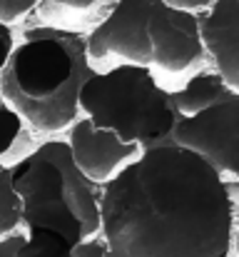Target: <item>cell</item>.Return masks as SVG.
Instances as JSON below:
<instances>
[{
	"mask_svg": "<svg viewBox=\"0 0 239 257\" xmlns=\"http://www.w3.org/2000/svg\"><path fill=\"white\" fill-rule=\"evenodd\" d=\"M162 0H117L110 15L87 33V60L100 65H142L150 68L147 23Z\"/></svg>",
	"mask_w": 239,
	"mask_h": 257,
	"instance_id": "obj_5",
	"label": "cell"
},
{
	"mask_svg": "<svg viewBox=\"0 0 239 257\" xmlns=\"http://www.w3.org/2000/svg\"><path fill=\"white\" fill-rule=\"evenodd\" d=\"M174 143L204 158L224 182H239V92L182 120Z\"/></svg>",
	"mask_w": 239,
	"mask_h": 257,
	"instance_id": "obj_6",
	"label": "cell"
},
{
	"mask_svg": "<svg viewBox=\"0 0 239 257\" xmlns=\"http://www.w3.org/2000/svg\"><path fill=\"white\" fill-rule=\"evenodd\" d=\"M162 3H167L169 8H177V10H189V13H204L214 0H162Z\"/></svg>",
	"mask_w": 239,
	"mask_h": 257,
	"instance_id": "obj_17",
	"label": "cell"
},
{
	"mask_svg": "<svg viewBox=\"0 0 239 257\" xmlns=\"http://www.w3.org/2000/svg\"><path fill=\"white\" fill-rule=\"evenodd\" d=\"M25 227L15 257H73L100 235V190L78 170L68 143L48 140L10 168Z\"/></svg>",
	"mask_w": 239,
	"mask_h": 257,
	"instance_id": "obj_2",
	"label": "cell"
},
{
	"mask_svg": "<svg viewBox=\"0 0 239 257\" xmlns=\"http://www.w3.org/2000/svg\"><path fill=\"white\" fill-rule=\"evenodd\" d=\"M80 112L92 125L115 133L142 153L172 145L174 130L182 122L169 90L142 65L97 70L80 90Z\"/></svg>",
	"mask_w": 239,
	"mask_h": 257,
	"instance_id": "obj_4",
	"label": "cell"
},
{
	"mask_svg": "<svg viewBox=\"0 0 239 257\" xmlns=\"http://www.w3.org/2000/svg\"><path fill=\"white\" fill-rule=\"evenodd\" d=\"M20 133H23L20 115L0 97V155H5L15 145V140H18Z\"/></svg>",
	"mask_w": 239,
	"mask_h": 257,
	"instance_id": "obj_13",
	"label": "cell"
},
{
	"mask_svg": "<svg viewBox=\"0 0 239 257\" xmlns=\"http://www.w3.org/2000/svg\"><path fill=\"white\" fill-rule=\"evenodd\" d=\"M100 235L105 257H227L234 207L219 172L172 143L102 185Z\"/></svg>",
	"mask_w": 239,
	"mask_h": 257,
	"instance_id": "obj_1",
	"label": "cell"
},
{
	"mask_svg": "<svg viewBox=\"0 0 239 257\" xmlns=\"http://www.w3.org/2000/svg\"><path fill=\"white\" fill-rule=\"evenodd\" d=\"M229 95H232V90L227 87V83L222 80V75L217 70H199L179 90L169 92L172 105L182 115V120L194 117V115L214 107L217 102H222Z\"/></svg>",
	"mask_w": 239,
	"mask_h": 257,
	"instance_id": "obj_11",
	"label": "cell"
},
{
	"mask_svg": "<svg viewBox=\"0 0 239 257\" xmlns=\"http://www.w3.org/2000/svg\"><path fill=\"white\" fill-rule=\"evenodd\" d=\"M68 148L78 170L97 187L107 185L115 175H120L142 155L137 145L122 143L115 133L92 125L87 117H78L70 125Z\"/></svg>",
	"mask_w": 239,
	"mask_h": 257,
	"instance_id": "obj_8",
	"label": "cell"
},
{
	"mask_svg": "<svg viewBox=\"0 0 239 257\" xmlns=\"http://www.w3.org/2000/svg\"><path fill=\"white\" fill-rule=\"evenodd\" d=\"M35 5H38V0H0V23L10 25V23L25 18L28 13H33Z\"/></svg>",
	"mask_w": 239,
	"mask_h": 257,
	"instance_id": "obj_15",
	"label": "cell"
},
{
	"mask_svg": "<svg viewBox=\"0 0 239 257\" xmlns=\"http://www.w3.org/2000/svg\"><path fill=\"white\" fill-rule=\"evenodd\" d=\"M13 48H15L13 30H10V25L0 23V70H3V68H5V63L10 60V55H13Z\"/></svg>",
	"mask_w": 239,
	"mask_h": 257,
	"instance_id": "obj_16",
	"label": "cell"
},
{
	"mask_svg": "<svg viewBox=\"0 0 239 257\" xmlns=\"http://www.w3.org/2000/svg\"><path fill=\"white\" fill-rule=\"evenodd\" d=\"M204 53L232 92H239V0H214L199 13Z\"/></svg>",
	"mask_w": 239,
	"mask_h": 257,
	"instance_id": "obj_9",
	"label": "cell"
},
{
	"mask_svg": "<svg viewBox=\"0 0 239 257\" xmlns=\"http://www.w3.org/2000/svg\"><path fill=\"white\" fill-rule=\"evenodd\" d=\"M117 0H38L33 8L40 28L87 35L115 8Z\"/></svg>",
	"mask_w": 239,
	"mask_h": 257,
	"instance_id": "obj_10",
	"label": "cell"
},
{
	"mask_svg": "<svg viewBox=\"0 0 239 257\" xmlns=\"http://www.w3.org/2000/svg\"><path fill=\"white\" fill-rule=\"evenodd\" d=\"M150 70L152 73H184L207 53L199 33V15L159 3L147 23Z\"/></svg>",
	"mask_w": 239,
	"mask_h": 257,
	"instance_id": "obj_7",
	"label": "cell"
},
{
	"mask_svg": "<svg viewBox=\"0 0 239 257\" xmlns=\"http://www.w3.org/2000/svg\"><path fill=\"white\" fill-rule=\"evenodd\" d=\"M232 245H234V250H237V255H239V230H237V235L232 237Z\"/></svg>",
	"mask_w": 239,
	"mask_h": 257,
	"instance_id": "obj_19",
	"label": "cell"
},
{
	"mask_svg": "<svg viewBox=\"0 0 239 257\" xmlns=\"http://www.w3.org/2000/svg\"><path fill=\"white\" fill-rule=\"evenodd\" d=\"M224 187H227V197H229L232 207H237L239 205V182H224Z\"/></svg>",
	"mask_w": 239,
	"mask_h": 257,
	"instance_id": "obj_18",
	"label": "cell"
},
{
	"mask_svg": "<svg viewBox=\"0 0 239 257\" xmlns=\"http://www.w3.org/2000/svg\"><path fill=\"white\" fill-rule=\"evenodd\" d=\"M20 240H23V232H13L10 237L0 240V257H15V250H18ZM73 257H105L102 240H100V237H92V240L82 242Z\"/></svg>",
	"mask_w": 239,
	"mask_h": 257,
	"instance_id": "obj_14",
	"label": "cell"
},
{
	"mask_svg": "<svg viewBox=\"0 0 239 257\" xmlns=\"http://www.w3.org/2000/svg\"><path fill=\"white\" fill-rule=\"evenodd\" d=\"M20 225V197L13 190L10 168L0 165V240L18 232Z\"/></svg>",
	"mask_w": 239,
	"mask_h": 257,
	"instance_id": "obj_12",
	"label": "cell"
},
{
	"mask_svg": "<svg viewBox=\"0 0 239 257\" xmlns=\"http://www.w3.org/2000/svg\"><path fill=\"white\" fill-rule=\"evenodd\" d=\"M87 35L28 28L0 70V97L38 133H60L80 117V90L97 73Z\"/></svg>",
	"mask_w": 239,
	"mask_h": 257,
	"instance_id": "obj_3",
	"label": "cell"
}]
</instances>
